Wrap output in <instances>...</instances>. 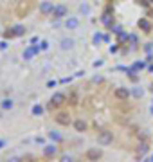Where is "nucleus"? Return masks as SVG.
<instances>
[{
	"mask_svg": "<svg viewBox=\"0 0 153 162\" xmlns=\"http://www.w3.org/2000/svg\"><path fill=\"white\" fill-rule=\"evenodd\" d=\"M49 139L54 140V142H61V140H63V137H61L58 132H54V130H52V132H49Z\"/></svg>",
	"mask_w": 153,
	"mask_h": 162,
	"instance_id": "2eb2a0df",
	"label": "nucleus"
},
{
	"mask_svg": "<svg viewBox=\"0 0 153 162\" xmlns=\"http://www.w3.org/2000/svg\"><path fill=\"white\" fill-rule=\"evenodd\" d=\"M52 11H54V4H50V2H42V4H40V13L52 15Z\"/></svg>",
	"mask_w": 153,
	"mask_h": 162,
	"instance_id": "423d86ee",
	"label": "nucleus"
},
{
	"mask_svg": "<svg viewBox=\"0 0 153 162\" xmlns=\"http://www.w3.org/2000/svg\"><path fill=\"white\" fill-rule=\"evenodd\" d=\"M101 65H103V61H101V60H99V61H94V67H96V69L101 67Z\"/></svg>",
	"mask_w": 153,
	"mask_h": 162,
	"instance_id": "bb28decb",
	"label": "nucleus"
},
{
	"mask_svg": "<svg viewBox=\"0 0 153 162\" xmlns=\"http://www.w3.org/2000/svg\"><path fill=\"white\" fill-rule=\"evenodd\" d=\"M2 108H4V110H11V108H13V101L11 99H4L2 101Z\"/></svg>",
	"mask_w": 153,
	"mask_h": 162,
	"instance_id": "f3484780",
	"label": "nucleus"
},
{
	"mask_svg": "<svg viewBox=\"0 0 153 162\" xmlns=\"http://www.w3.org/2000/svg\"><path fill=\"white\" fill-rule=\"evenodd\" d=\"M56 153H58V149H56L54 144H47V146L43 148V155H45V157H54Z\"/></svg>",
	"mask_w": 153,
	"mask_h": 162,
	"instance_id": "0eeeda50",
	"label": "nucleus"
},
{
	"mask_svg": "<svg viewBox=\"0 0 153 162\" xmlns=\"http://www.w3.org/2000/svg\"><path fill=\"white\" fill-rule=\"evenodd\" d=\"M78 25H79V20L78 18H67V22H65V27L67 29H78Z\"/></svg>",
	"mask_w": 153,
	"mask_h": 162,
	"instance_id": "f8f14e48",
	"label": "nucleus"
},
{
	"mask_svg": "<svg viewBox=\"0 0 153 162\" xmlns=\"http://www.w3.org/2000/svg\"><path fill=\"white\" fill-rule=\"evenodd\" d=\"M52 15H54V18L56 20H59V18H63V16H67V7L65 6H54V11H52Z\"/></svg>",
	"mask_w": 153,
	"mask_h": 162,
	"instance_id": "39448f33",
	"label": "nucleus"
},
{
	"mask_svg": "<svg viewBox=\"0 0 153 162\" xmlns=\"http://www.w3.org/2000/svg\"><path fill=\"white\" fill-rule=\"evenodd\" d=\"M42 50V47H38V45H31L29 49L24 50V60H31L33 56H36V54Z\"/></svg>",
	"mask_w": 153,
	"mask_h": 162,
	"instance_id": "20e7f679",
	"label": "nucleus"
},
{
	"mask_svg": "<svg viewBox=\"0 0 153 162\" xmlns=\"http://www.w3.org/2000/svg\"><path fill=\"white\" fill-rule=\"evenodd\" d=\"M40 47H42V50H47L49 49V43L47 41H42V45H40Z\"/></svg>",
	"mask_w": 153,
	"mask_h": 162,
	"instance_id": "5701e85b",
	"label": "nucleus"
},
{
	"mask_svg": "<svg viewBox=\"0 0 153 162\" xmlns=\"http://www.w3.org/2000/svg\"><path fill=\"white\" fill-rule=\"evenodd\" d=\"M92 40H94V43H96V45H99V43L105 40V36L101 34V32H96V34H94V38H92Z\"/></svg>",
	"mask_w": 153,
	"mask_h": 162,
	"instance_id": "a211bd4d",
	"label": "nucleus"
},
{
	"mask_svg": "<svg viewBox=\"0 0 153 162\" xmlns=\"http://www.w3.org/2000/svg\"><path fill=\"white\" fill-rule=\"evenodd\" d=\"M150 160H151V162H153V155H150Z\"/></svg>",
	"mask_w": 153,
	"mask_h": 162,
	"instance_id": "c756f323",
	"label": "nucleus"
},
{
	"mask_svg": "<svg viewBox=\"0 0 153 162\" xmlns=\"http://www.w3.org/2000/svg\"><path fill=\"white\" fill-rule=\"evenodd\" d=\"M146 151H148V146H146V144H140V148H139V155H144Z\"/></svg>",
	"mask_w": 153,
	"mask_h": 162,
	"instance_id": "aec40b11",
	"label": "nucleus"
},
{
	"mask_svg": "<svg viewBox=\"0 0 153 162\" xmlns=\"http://www.w3.org/2000/svg\"><path fill=\"white\" fill-rule=\"evenodd\" d=\"M74 128L78 130V132H87V123L83 121V119H76V121H74Z\"/></svg>",
	"mask_w": 153,
	"mask_h": 162,
	"instance_id": "9b49d317",
	"label": "nucleus"
},
{
	"mask_svg": "<svg viewBox=\"0 0 153 162\" xmlns=\"http://www.w3.org/2000/svg\"><path fill=\"white\" fill-rule=\"evenodd\" d=\"M85 157H87L88 160H97V158L103 157V151L97 149V148H90V149L87 151V153H85Z\"/></svg>",
	"mask_w": 153,
	"mask_h": 162,
	"instance_id": "7ed1b4c3",
	"label": "nucleus"
},
{
	"mask_svg": "<svg viewBox=\"0 0 153 162\" xmlns=\"http://www.w3.org/2000/svg\"><path fill=\"white\" fill-rule=\"evenodd\" d=\"M144 67H146V63H144V61H140V63L137 61V63L133 65V69H135V70H137V69H144Z\"/></svg>",
	"mask_w": 153,
	"mask_h": 162,
	"instance_id": "412c9836",
	"label": "nucleus"
},
{
	"mask_svg": "<svg viewBox=\"0 0 153 162\" xmlns=\"http://www.w3.org/2000/svg\"><path fill=\"white\" fill-rule=\"evenodd\" d=\"M0 49L6 50V49H7V43H6V41H2V43H0Z\"/></svg>",
	"mask_w": 153,
	"mask_h": 162,
	"instance_id": "a878e982",
	"label": "nucleus"
},
{
	"mask_svg": "<svg viewBox=\"0 0 153 162\" xmlns=\"http://www.w3.org/2000/svg\"><path fill=\"white\" fill-rule=\"evenodd\" d=\"M150 110H151V114H153V106H151V108H150Z\"/></svg>",
	"mask_w": 153,
	"mask_h": 162,
	"instance_id": "7c9ffc66",
	"label": "nucleus"
},
{
	"mask_svg": "<svg viewBox=\"0 0 153 162\" xmlns=\"http://www.w3.org/2000/svg\"><path fill=\"white\" fill-rule=\"evenodd\" d=\"M92 81H94V83H101V81H103V78H101V76H96V78L92 79Z\"/></svg>",
	"mask_w": 153,
	"mask_h": 162,
	"instance_id": "393cba45",
	"label": "nucleus"
},
{
	"mask_svg": "<svg viewBox=\"0 0 153 162\" xmlns=\"http://www.w3.org/2000/svg\"><path fill=\"white\" fill-rule=\"evenodd\" d=\"M31 112H33V115H34V117H40V115L43 114V106H42V104H33Z\"/></svg>",
	"mask_w": 153,
	"mask_h": 162,
	"instance_id": "4468645a",
	"label": "nucleus"
},
{
	"mask_svg": "<svg viewBox=\"0 0 153 162\" xmlns=\"http://www.w3.org/2000/svg\"><path fill=\"white\" fill-rule=\"evenodd\" d=\"M72 47H74V40L72 38H63V40H61V49H63V50H68Z\"/></svg>",
	"mask_w": 153,
	"mask_h": 162,
	"instance_id": "1a4fd4ad",
	"label": "nucleus"
},
{
	"mask_svg": "<svg viewBox=\"0 0 153 162\" xmlns=\"http://www.w3.org/2000/svg\"><path fill=\"white\" fill-rule=\"evenodd\" d=\"M142 94H144V92H142L140 88H135V90H133V95H135V97H142Z\"/></svg>",
	"mask_w": 153,
	"mask_h": 162,
	"instance_id": "4be33fe9",
	"label": "nucleus"
},
{
	"mask_svg": "<svg viewBox=\"0 0 153 162\" xmlns=\"http://www.w3.org/2000/svg\"><path fill=\"white\" fill-rule=\"evenodd\" d=\"M139 27L144 31V32H148V31H151V24H150V20H146V18H140L139 20Z\"/></svg>",
	"mask_w": 153,
	"mask_h": 162,
	"instance_id": "ddd939ff",
	"label": "nucleus"
},
{
	"mask_svg": "<svg viewBox=\"0 0 153 162\" xmlns=\"http://www.w3.org/2000/svg\"><path fill=\"white\" fill-rule=\"evenodd\" d=\"M47 86H50V88H52V86H56V81H49V83H47Z\"/></svg>",
	"mask_w": 153,
	"mask_h": 162,
	"instance_id": "cd10ccee",
	"label": "nucleus"
},
{
	"mask_svg": "<svg viewBox=\"0 0 153 162\" xmlns=\"http://www.w3.org/2000/svg\"><path fill=\"white\" fill-rule=\"evenodd\" d=\"M61 160H63V162H70V160H72V157H70V155H63V158H61Z\"/></svg>",
	"mask_w": 153,
	"mask_h": 162,
	"instance_id": "b1692460",
	"label": "nucleus"
},
{
	"mask_svg": "<svg viewBox=\"0 0 153 162\" xmlns=\"http://www.w3.org/2000/svg\"><path fill=\"white\" fill-rule=\"evenodd\" d=\"M79 11H81L83 15H88V11H90V9H88V6H87V4H81V6H79Z\"/></svg>",
	"mask_w": 153,
	"mask_h": 162,
	"instance_id": "6ab92c4d",
	"label": "nucleus"
},
{
	"mask_svg": "<svg viewBox=\"0 0 153 162\" xmlns=\"http://www.w3.org/2000/svg\"><path fill=\"white\" fill-rule=\"evenodd\" d=\"M4 144H6V140H0V149L4 148Z\"/></svg>",
	"mask_w": 153,
	"mask_h": 162,
	"instance_id": "c85d7f7f",
	"label": "nucleus"
},
{
	"mask_svg": "<svg viewBox=\"0 0 153 162\" xmlns=\"http://www.w3.org/2000/svg\"><path fill=\"white\" fill-rule=\"evenodd\" d=\"M65 94H61V92H56L52 94V97H50V104L52 106H61V104H65Z\"/></svg>",
	"mask_w": 153,
	"mask_h": 162,
	"instance_id": "f03ea898",
	"label": "nucleus"
},
{
	"mask_svg": "<svg viewBox=\"0 0 153 162\" xmlns=\"http://www.w3.org/2000/svg\"><path fill=\"white\" fill-rule=\"evenodd\" d=\"M128 95H130L128 88H117L115 90V97H117V99H128Z\"/></svg>",
	"mask_w": 153,
	"mask_h": 162,
	"instance_id": "9d476101",
	"label": "nucleus"
},
{
	"mask_svg": "<svg viewBox=\"0 0 153 162\" xmlns=\"http://www.w3.org/2000/svg\"><path fill=\"white\" fill-rule=\"evenodd\" d=\"M56 121H58L59 124H63V126H68V124H70V117H68L67 114H59V115H56Z\"/></svg>",
	"mask_w": 153,
	"mask_h": 162,
	"instance_id": "6e6552de",
	"label": "nucleus"
},
{
	"mask_svg": "<svg viewBox=\"0 0 153 162\" xmlns=\"http://www.w3.org/2000/svg\"><path fill=\"white\" fill-rule=\"evenodd\" d=\"M13 32H15V36H22V34H25V27L24 25H15Z\"/></svg>",
	"mask_w": 153,
	"mask_h": 162,
	"instance_id": "dca6fc26",
	"label": "nucleus"
},
{
	"mask_svg": "<svg viewBox=\"0 0 153 162\" xmlns=\"http://www.w3.org/2000/svg\"><path fill=\"white\" fill-rule=\"evenodd\" d=\"M112 139H114L112 132L103 130V132H99V135H97V142H99L101 146H108V144H112Z\"/></svg>",
	"mask_w": 153,
	"mask_h": 162,
	"instance_id": "f257e3e1",
	"label": "nucleus"
}]
</instances>
